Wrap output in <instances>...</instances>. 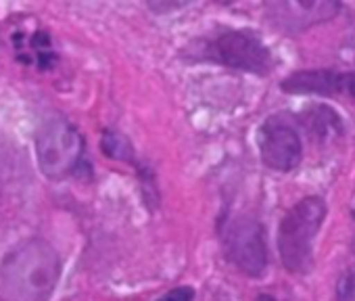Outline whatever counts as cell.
I'll return each instance as SVG.
<instances>
[{
	"instance_id": "cell-1",
	"label": "cell",
	"mask_w": 355,
	"mask_h": 301,
	"mask_svg": "<svg viewBox=\"0 0 355 301\" xmlns=\"http://www.w3.org/2000/svg\"><path fill=\"white\" fill-rule=\"evenodd\" d=\"M61 278L57 249L44 239H28L0 259V301H46Z\"/></svg>"
},
{
	"instance_id": "cell-9",
	"label": "cell",
	"mask_w": 355,
	"mask_h": 301,
	"mask_svg": "<svg viewBox=\"0 0 355 301\" xmlns=\"http://www.w3.org/2000/svg\"><path fill=\"white\" fill-rule=\"evenodd\" d=\"M301 128L309 134V138L318 144H330L345 136L343 117L326 103H311L301 109L297 115Z\"/></svg>"
},
{
	"instance_id": "cell-12",
	"label": "cell",
	"mask_w": 355,
	"mask_h": 301,
	"mask_svg": "<svg viewBox=\"0 0 355 301\" xmlns=\"http://www.w3.org/2000/svg\"><path fill=\"white\" fill-rule=\"evenodd\" d=\"M336 301H355V268H345L334 284Z\"/></svg>"
},
{
	"instance_id": "cell-2",
	"label": "cell",
	"mask_w": 355,
	"mask_h": 301,
	"mask_svg": "<svg viewBox=\"0 0 355 301\" xmlns=\"http://www.w3.org/2000/svg\"><path fill=\"white\" fill-rule=\"evenodd\" d=\"M328 216V205L320 195L299 199L280 220L278 255L288 274L305 276L313 270V243Z\"/></svg>"
},
{
	"instance_id": "cell-14",
	"label": "cell",
	"mask_w": 355,
	"mask_h": 301,
	"mask_svg": "<svg viewBox=\"0 0 355 301\" xmlns=\"http://www.w3.org/2000/svg\"><path fill=\"white\" fill-rule=\"evenodd\" d=\"M257 301H297V299L286 297V295H276V293H261L257 295Z\"/></svg>"
},
{
	"instance_id": "cell-15",
	"label": "cell",
	"mask_w": 355,
	"mask_h": 301,
	"mask_svg": "<svg viewBox=\"0 0 355 301\" xmlns=\"http://www.w3.org/2000/svg\"><path fill=\"white\" fill-rule=\"evenodd\" d=\"M351 251H353V255H355V234H353V241H351Z\"/></svg>"
},
{
	"instance_id": "cell-3",
	"label": "cell",
	"mask_w": 355,
	"mask_h": 301,
	"mask_svg": "<svg viewBox=\"0 0 355 301\" xmlns=\"http://www.w3.org/2000/svg\"><path fill=\"white\" fill-rule=\"evenodd\" d=\"M84 146V136L71 121L51 117L36 132V160L40 172L51 180L67 178L82 164Z\"/></svg>"
},
{
	"instance_id": "cell-6",
	"label": "cell",
	"mask_w": 355,
	"mask_h": 301,
	"mask_svg": "<svg viewBox=\"0 0 355 301\" xmlns=\"http://www.w3.org/2000/svg\"><path fill=\"white\" fill-rule=\"evenodd\" d=\"M257 148L266 168L288 174L303 162V140L293 119L270 115L257 130Z\"/></svg>"
},
{
	"instance_id": "cell-13",
	"label": "cell",
	"mask_w": 355,
	"mask_h": 301,
	"mask_svg": "<svg viewBox=\"0 0 355 301\" xmlns=\"http://www.w3.org/2000/svg\"><path fill=\"white\" fill-rule=\"evenodd\" d=\"M157 301H195V289L193 286H175L161 295Z\"/></svg>"
},
{
	"instance_id": "cell-4",
	"label": "cell",
	"mask_w": 355,
	"mask_h": 301,
	"mask_svg": "<svg viewBox=\"0 0 355 301\" xmlns=\"http://www.w3.org/2000/svg\"><path fill=\"white\" fill-rule=\"evenodd\" d=\"M203 59L253 76H270L276 65L270 46L251 30L220 32L205 42Z\"/></svg>"
},
{
	"instance_id": "cell-7",
	"label": "cell",
	"mask_w": 355,
	"mask_h": 301,
	"mask_svg": "<svg viewBox=\"0 0 355 301\" xmlns=\"http://www.w3.org/2000/svg\"><path fill=\"white\" fill-rule=\"evenodd\" d=\"M280 90L293 96H347L355 101V71L299 69L280 82Z\"/></svg>"
},
{
	"instance_id": "cell-5",
	"label": "cell",
	"mask_w": 355,
	"mask_h": 301,
	"mask_svg": "<svg viewBox=\"0 0 355 301\" xmlns=\"http://www.w3.org/2000/svg\"><path fill=\"white\" fill-rule=\"evenodd\" d=\"M226 259L245 276L261 278L268 270V243L266 228L257 218L239 216L232 218L222 234Z\"/></svg>"
},
{
	"instance_id": "cell-10",
	"label": "cell",
	"mask_w": 355,
	"mask_h": 301,
	"mask_svg": "<svg viewBox=\"0 0 355 301\" xmlns=\"http://www.w3.org/2000/svg\"><path fill=\"white\" fill-rule=\"evenodd\" d=\"M13 44L17 51V59L26 65H34L38 69H51L57 63V51L55 44L44 30H34L30 36L15 34Z\"/></svg>"
},
{
	"instance_id": "cell-8",
	"label": "cell",
	"mask_w": 355,
	"mask_h": 301,
	"mask_svg": "<svg viewBox=\"0 0 355 301\" xmlns=\"http://www.w3.org/2000/svg\"><path fill=\"white\" fill-rule=\"evenodd\" d=\"M340 9V3H334V0H313V3L311 0H291V3L268 5V19L288 34H299L307 28L334 19Z\"/></svg>"
},
{
	"instance_id": "cell-11",
	"label": "cell",
	"mask_w": 355,
	"mask_h": 301,
	"mask_svg": "<svg viewBox=\"0 0 355 301\" xmlns=\"http://www.w3.org/2000/svg\"><path fill=\"white\" fill-rule=\"evenodd\" d=\"M101 148L103 153L111 160H119V162H130L134 164V148L130 144V140L121 134V132H113V130H107L103 134V140H101Z\"/></svg>"
},
{
	"instance_id": "cell-16",
	"label": "cell",
	"mask_w": 355,
	"mask_h": 301,
	"mask_svg": "<svg viewBox=\"0 0 355 301\" xmlns=\"http://www.w3.org/2000/svg\"><path fill=\"white\" fill-rule=\"evenodd\" d=\"M351 216H353V220H355V207L351 209Z\"/></svg>"
}]
</instances>
